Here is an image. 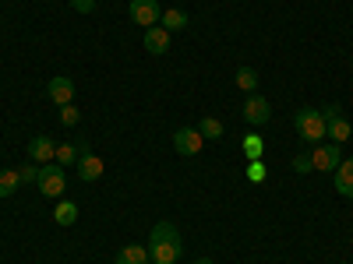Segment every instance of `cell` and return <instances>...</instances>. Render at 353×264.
Instances as JSON below:
<instances>
[{"instance_id":"1","label":"cell","mask_w":353,"mask_h":264,"mask_svg":"<svg viewBox=\"0 0 353 264\" xmlns=\"http://www.w3.org/2000/svg\"><path fill=\"white\" fill-rule=\"evenodd\" d=\"M181 254H184V240H181V232H176V226L156 222L152 240H149V261L152 264H173Z\"/></svg>"},{"instance_id":"2","label":"cell","mask_w":353,"mask_h":264,"mask_svg":"<svg viewBox=\"0 0 353 264\" xmlns=\"http://www.w3.org/2000/svg\"><path fill=\"white\" fill-rule=\"evenodd\" d=\"M293 124H297V134L307 141V144H321V138H325V116H321V109H301L297 116H293Z\"/></svg>"},{"instance_id":"3","label":"cell","mask_w":353,"mask_h":264,"mask_svg":"<svg viewBox=\"0 0 353 264\" xmlns=\"http://www.w3.org/2000/svg\"><path fill=\"white\" fill-rule=\"evenodd\" d=\"M39 190L46 194V197H64V190H68V173H64V166H57V162H46V166H39Z\"/></svg>"},{"instance_id":"4","label":"cell","mask_w":353,"mask_h":264,"mask_svg":"<svg viewBox=\"0 0 353 264\" xmlns=\"http://www.w3.org/2000/svg\"><path fill=\"white\" fill-rule=\"evenodd\" d=\"M321 116H325V131H329V138H332L336 144H343V141H350V138H353V127H350L346 116L339 113V106H336V102L321 106Z\"/></svg>"},{"instance_id":"5","label":"cell","mask_w":353,"mask_h":264,"mask_svg":"<svg viewBox=\"0 0 353 264\" xmlns=\"http://www.w3.org/2000/svg\"><path fill=\"white\" fill-rule=\"evenodd\" d=\"M201 144H205V138L198 134V127H176V131H173V148H176V155L194 159V155L201 152Z\"/></svg>"},{"instance_id":"6","label":"cell","mask_w":353,"mask_h":264,"mask_svg":"<svg viewBox=\"0 0 353 264\" xmlns=\"http://www.w3.org/2000/svg\"><path fill=\"white\" fill-rule=\"evenodd\" d=\"M343 162V148L332 141V144H314V152H311V166L318 173H336Z\"/></svg>"},{"instance_id":"7","label":"cell","mask_w":353,"mask_h":264,"mask_svg":"<svg viewBox=\"0 0 353 264\" xmlns=\"http://www.w3.org/2000/svg\"><path fill=\"white\" fill-rule=\"evenodd\" d=\"M159 18H163L159 0H131V21L134 25L152 28V25H159Z\"/></svg>"},{"instance_id":"8","label":"cell","mask_w":353,"mask_h":264,"mask_svg":"<svg viewBox=\"0 0 353 264\" xmlns=\"http://www.w3.org/2000/svg\"><path fill=\"white\" fill-rule=\"evenodd\" d=\"M244 120L251 124V127H261V124H269V116H272V106H269V99L265 96H251L248 102H244Z\"/></svg>"},{"instance_id":"9","label":"cell","mask_w":353,"mask_h":264,"mask_svg":"<svg viewBox=\"0 0 353 264\" xmlns=\"http://www.w3.org/2000/svg\"><path fill=\"white\" fill-rule=\"evenodd\" d=\"M103 169H106V162H103L99 155L85 152V155L78 159V180H81V184H96L99 176H103Z\"/></svg>"},{"instance_id":"10","label":"cell","mask_w":353,"mask_h":264,"mask_svg":"<svg viewBox=\"0 0 353 264\" xmlns=\"http://www.w3.org/2000/svg\"><path fill=\"white\" fill-rule=\"evenodd\" d=\"M50 99L57 102V106H68L71 99H74V81L68 78V74H61V78H50Z\"/></svg>"},{"instance_id":"11","label":"cell","mask_w":353,"mask_h":264,"mask_svg":"<svg viewBox=\"0 0 353 264\" xmlns=\"http://www.w3.org/2000/svg\"><path fill=\"white\" fill-rule=\"evenodd\" d=\"M53 152H57V144L46 138V134H36L32 141H28V159H32V162H53Z\"/></svg>"},{"instance_id":"12","label":"cell","mask_w":353,"mask_h":264,"mask_svg":"<svg viewBox=\"0 0 353 264\" xmlns=\"http://www.w3.org/2000/svg\"><path fill=\"white\" fill-rule=\"evenodd\" d=\"M145 50H149V53H156V56H163V53L170 50V32H166L163 25L145 28Z\"/></svg>"},{"instance_id":"13","label":"cell","mask_w":353,"mask_h":264,"mask_svg":"<svg viewBox=\"0 0 353 264\" xmlns=\"http://www.w3.org/2000/svg\"><path fill=\"white\" fill-rule=\"evenodd\" d=\"M113 264H149V247L128 243V247H121V254L113 257Z\"/></svg>"},{"instance_id":"14","label":"cell","mask_w":353,"mask_h":264,"mask_svg":"<svg viewBox=\"0 0 353 264\" xmlns=\"http://www.w3.org/2000/svg\"><path fill=\"white\" fill-rule=\"evenodd\" d=\"M336 190L343 197H353V159H343L336 169Z\"/></svg>"},{"instance_id":"15","label":"cell","mask_w":353,"mask_h":264,"mask_svg":"<svg viewBox=\"0 0 353 264\" xmlns=\"http://www.w3.org/2000/svg\"><path fill=\"white\" fill-rule=\"evenodd\" d=\"M53 222H57V226H74V222H78V204L64 197V201L53 208Z\"/></svg>"},{"instance_id":"16","label":"cell","mask_w":353,"mask_h":264,"mask_svg":"<svg viewBox=\"0 0 353 264\" xmlns=\"http://www.w3.org/2000/svg\"><path fill=\"white\" fill-rule=\"evenodd\" d=\"M198 134L205 141H219L226 131H223V120H216V116H201V124H198Z\"/></svg>"},{"instance_id":"17","label":"cell","mask_w":353,"mask_h":264,"mask_svg":"<svg viewBox=\"0 0 353 264\" xmlns=\"http://www.w3.org/2000/svg\"><path fill=\"white\" fill-rule=\"evenodd\" d=\"M81 159V152H78V144H57V152H53V162L57 166H71V162H78Z\"/></svg>"},{"instance_id":"18","label":"cell","mask_w":353,"mask_h":264,"mask_svg":"<svg viewBox=\"0 0 353 264\" xmlns=\"http://www.w3.org/2000/svg\"><path fill=\"white\" fill-rule=\"evenodd\" d=\"M159 21H163L166 32H181V28H188V14H184V11H176V8H173V11H163Z\"/></svg>"},{"instance_id":"19","label":"cell","mask_w":353,"mask_h":264,"mask_svg":"<svg viewBox=\"0 0 353 264\" xmlns=\"http://www.w3.org/2000/svg\"><path fill=\"white\" fill-rule=\"evenodd\" d=\"M18 184H21L18 169H0V197H11L18 190Z\"/></svg>"},{"instance_id":"20","label":"cell","mask_w":353,"mask_h":264,"mask_svg":"<svg viewBox=\"0 0 353 264\" xmlns=\"http://www.w3.org/2000/svg\"><path fill=\"white\" fill-rule=\"evenodd\" d=\"M241 148H244V159H248V162H254V159H261V152H265V141H261L258 134H248Z\"/></svg>"},{"instance_id":"21","label":"cell","mask_w":353,"mask_h":264,"mask_svg":"<svg viewBox=\"0 0 353 264\" xmlns=\"http://www.w3.org/2000/svg\"><path fill=\"white\" fill-rule=\"evenodd\" d=\"M233 81H237V88H244V92H254V88H258V74H254V67H241Z\"/></svg>"},{"instance_id":"22","label":"cell","mask_w":353,"mask_h":264,"mask_svg":"<svg viewBox=\"0 0 353 264\" xmlns=\"http://www.w3.org/2000/svg\"><path fill=\"white\" fill-rule=\"evenodd\" d=\"M57 116H61V124H64V127H74V124L81 120V113H78V106H71V102H68V106H61V109H57Z\"/></svg>"},{"instance_id":"23","label":"cell","mask_w":353,"mask_h":264,"mask_svg":"<svg viewBox=\"0 0 353 264\" xmlns=\"http://www.w3.org/2000/svg\"><path fill=\"white\" fill-rule=\"evenodd\" d=\"M265 176H269V166H265L261 159H254V162H248V180L251 184H261Z\"/></svg>"},{"instance_id":"24","label":"cell","mask_w":353,"mask_h":264,"mask_svg":"<svg viewBox=\"0 0 353 264\" xmlns=\"http://www.w3.org/2000/svg\"><path fill=\"white\" fill-rule=\"evenodd\" d=\"M18 176H21V184H36V180H39V166H36V162H28V166L18 169Z\"/></svg>"},{"instance_id":"25","label":"cell","mask_w":353,"mask_h":264,"mask_svg":"<svg viewBox=\"0 0 353 264\" xmlns=\"http://www.w3.org/2000/svg\"><path fill=\"white\" fill-rule=\"evenodd\" d=\"M71 8H74L78 14H92V11H96V0H71Z\"/></svg>"},{"instance_id":"26","label":"cell","mask_w":353,"mask_h":264,"mask_svg":"<svg viewBox=\"0 0 353 264\" xmlns=\"http://www.w3.org/2000/svg\"><path fill=\"white\" fill-rule=\"evenodd\" d=\"M293 169H297V173H311V169H314V166H311V155L301 152L297 159H293Z\"/></svg>"},{"instance_id":"27","label":"cell","mask_w":353,"mask_h":264,"mask_svg":"<svg viewBox=\"0 0 353 264\" xmlns=\"http://www.w3.org/2000/svg\"><path fill=\"white\" fill-rule=\"evenodd\" d=\"M194 264H212V261H209V257H198V261H194Z\"/></svg>"}]
</instances>
